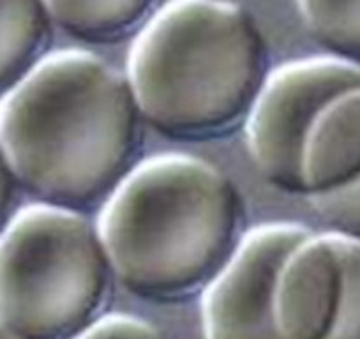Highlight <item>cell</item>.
<instances>
[{"instance_id":"cell-1","label":"cell","mask_w":360,"mask_h":339,"mask_svg":"<svg viewBox=\"0 0 360 339\" xmlns=\"http://www.w3.org/2000/svg\"><path fill=\"white\" fill-rule=\"evenodd\" d=\"M140 120L126 75L62 50L0 99V147L18 184L76 210L108 198L133 170Z\"/></svg>"},{"instance_id":"cell-2","label":"cell","mask_w":360,"mask_h":339,"mask_svg":"<svg viewBox=\"0 0 360 339\" xmlns=\"http://www.w3.org/2000/svg\"><path fill=\"white\" fill-rule=\"evenodd\" d=\"M240 226V196L230 179L189 154H159L133 166L98 221L113 274L152 300L205 288L233 255Z\"/></svg>"},{"instance_id":"cell-3","label":"cell","mask_w":360,"mask_h":339,"mask_svg":"<svg viewBox=\"0 0 360 339\" xmlns=\"http://www.w3.org/2000/svg\"><path fill=\"white\" fill-rule=\"evenodd\" d=\"M255 18L230 0H169L134 39L127 60L141 119L176 138L230 131L269 76Z\"/></svg>"},{"instance_id":"cell-4","label":"cell","mask_w":360,"mask_h":339,"mask_svg":"<svg viewBox=\"0 0 360 339\" xmlns=\"http://www.w3.org/2000/svg\"><path fill=\"white\" fill-rule=\"evenodd\" d=\"M112 274L98 226L34 203L0 234V320L25 339H72L99 318Z\"/></svg>"},{"instance_id":"cell-5","label":"cell","mask_w":360,"mask_h":339,"mask_svg":"<svg viewBox=\"0 0 360 339\" xmlns=\"http://www.w3.org/2000/svg\"><path fill=\"white\" fill-rule=\"evenodd\" d=\"M353 89H360V64L332 55L293 60L269 72L245 127L249 152L266 181L304 195L307 136L327 105Z\"/></svg>"},{"instance_id":"cell-6","label":"cell","mask_w":360,"mask_h":339,"mask_svg":"<svg viewBox=\"0 0 360 339\" xmlns=\"http://www.w3.org/2000/svg\"><path fill=\"white\" fill-rule=\"evenodd\" d=\"M311 234L299 223H266L248 231L205 286L203 339H281L276 327L278 279Z\"/></svg>"},{"instance_id":"cell-7","label":"cell","mask_w":360,"mask_h":339,"mask_svg":"<svg viewBox=\"0 0 360 339\" xmlns=\"http://www.w3.org/2000/svg\"><path fill=\"white\" fill-rule=\"evenodd\" d=\"M342 293V269L330 235L311 234L283 265L276 288L281 339H328Z\"/></svg>"},{"instance_id":"cell-8","label":"cell","mask_w":360,"mask_h":339,"mask_svg":"<svg viewBox=\"0 0 360 339\" xmlns=\"http://www.w3.org/2000/svg\"><path fill=\"white\" fill-rule=\"evenodd\" d=\"M360 177V89L345 92L320 113L302 159L304 195L346 188Z\"/></svg>"},{"instance_id":"cell-9","label":"cell","mask_w":360,"mask_h":339,"mask_svg":"<svg viewBox=\"0 0 360 339\" xmlns=\"http://www.w3.org/2000/svg\"><path fill=\"white\" fill-rule=\"evenodd\" d=\"M50 32L43 0H0V99L46 57Z\"/></svg>"},{"instance_id":"cell-10","label":"cell","mask_w":360,"mask_h":339,"mask_svg":"<svg viewBox=\"0 0 360 339\" xmlns=\"http://www.w3.org/2000/svg\"><path fill=\"white\" fill-rule=\"evenodd\" d=\"M51 23L86 43L117 41L158 13L159 0H43Z\"/></svg>"},{"instance_id":"cell-11","label":"cell","mask_w":360,"mask_h":339,"mask_svg":"<svg viewBox=\"0 0 360 339\" xmlns=\"http://www.w3.org/2000/svg\"><path fill=\"white\" fill-rule=\"evenodd\" d=\"M311 36L332 57L360 64V0H297Z\"/></svg>"},{"instance_id":"cell-12","label":"cell","mask_w":360,"mask_h":339,"mask_svg":"<svg viewBox=\"0 0 360 339\" xmlns=\"http://www.w3.org/2000/svg\"><path fill=\"white\" fill-rule=\"evenodd\" d=\"M342 269L338 320L328 339H360V238L328 231Z\"/></svg>"},{"instance_id":"cell-13","label":"cell","mask_w":360,"mask_h":339,"mask_svg":"<svg viewBox=\"0 0 360 339\" xmlns=\"http://www.w3.org/2000/svg\"><path fill=\"white\" fill-rule=\"evenodd\" d=\"M309 202L330 231L360 238V177L338 191L309 196Z\"/></svg>"},{"instance_id":"cell-14","label":"cell","mask_w":360,"mask_h":339,"mask_svg":"<svg viewBox=\"0 0 360 339\" xmlns=\"http://www.w3.org/2000/svg\"><path fill=\"white\" fill-rule=\"evenodd\" d=\"M72 339H168L158 327L131 314H105Z\"/></svg>"},{"instance_id":"cell-15","label":"cell","mask_w":360,"mask_h":339,"mask_svg":"<svg viewBox=\"0 0 360 339\" xmlns=\"http://www.w3.org/2000/svg\"><path fill=\"white\" fill-rule=\"evenodd\" d=\"M16 184H18V181H16L11 166L6 159L4 151L0 147V234L4 231L11 217L15 216L13 205H15L16 198Z\"/></svg>"},{"instance_id":"cell-16","label":"cell","mask_w":360,"mask_h":339,"mask_svg":"<svg viewBox=\"0 0 360 339\" xmlns=\"http://www.w3.org/2000/svg\"><path fill=\"white\" fill-rule=\"evenodd\" d=\"M0 339H25L15 331V328L9 327L4 320H0Z\"/></svg>"}]
</instances>
